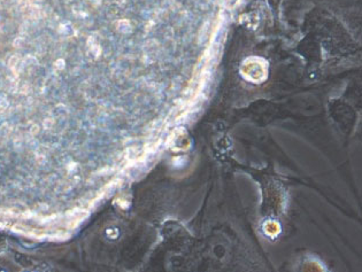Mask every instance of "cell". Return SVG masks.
I'll return each instance as SVG.
<instances>
[{
  "label": "cell",
  "mask_w": 362,
  "mask_h": 272,
  "mask_svg": "<svg viewBox=\"0 0 362 272\" xmlns=\"http://www.w3.org/2000/svg\"><path fill=\"white\" fill-rule=\"evenodd\" d=\"M90 1H91L93 5H99V4H100V0H90Z\"/></svg>",
  "instance_id": "6da1fadb"
}]
</instances>
